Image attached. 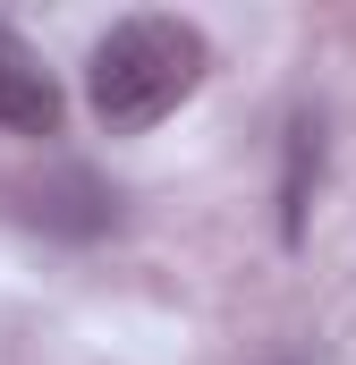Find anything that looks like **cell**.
<instances>
[{
  "mask_svg": "<svg viewBox=\"0 0 356 365\" xmlns=\"http://www.w3.org/2000/svg\"><path fill=\"white\" fill-rule=\"evenodd\" d=\"M60 86H51V68L17 43V34H0V128L9 136H60Z\"/></svg>",
  "mask_w": 356,
  "mask_h": 365,
  "instance_id": "cell-2",
  "label": "cell"
},
{
  "mask_svg": "<svg viewBox=\"0 0 356 365\" xmlns=\"http://www.w3.org/2000/svg\"><path fill=\"white\" fill-rule=\"evenodd\" d=\"M195 86H204V34L187 17H119L85 60V102L110 136L162 128Z\"/></svg>",
  "mask_w": 356,
  "mask_h": 365,
  "instance_id": "cell-1",
  "label": "cell"
}]
</instances>
